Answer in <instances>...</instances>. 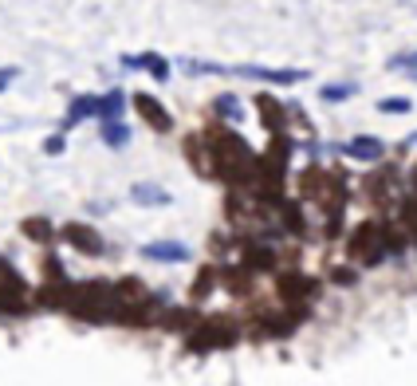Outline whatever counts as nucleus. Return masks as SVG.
<instances>
[{
    "label": "nucleus",
    "mask_w": 417,
    "mask_h": 386,
    "mask_svg": "<svg viewBox=\"0 0 417 386\" xmlns=\"http://www.w3.org/2000/svg\"><path fill=\"white\" fill-rule=\"evenodd\" d=\"M347 252L367 268L378 264V260L386 257V225H378V221L358 225V229L350 232V240H347Z\"/></svg>",
    "instance_id": "obj_1"
},
{
    "label": "nucleus",
    "mask_w": 417,
    "mask_h": 386,
    "mask_svg": "<svg viewBox=\"0 0 417 386\" xmlns=\"http://www.w3.org/2000/svg\"><path fill=\"white\" fill-rule=\"evenodd\" d=\"M237 339V327L229 319H209V323H197L189 335V351H217V347H229Z\"/></svg>",
    "instance_id": "obj_2"
},
{
    "label": "nucleus",
    "mask_w": 417,
    "mask_h": 386,
    "mask_svg": "<svg viewBox=\"0 0 417 386\" xmlns=\"http://www.w3.org/2000/svg\"><path fill=\"white\" fill-rule=\"evenodd\" d=\"M60 237L67 240L75 252H83V257H102V252H107V240H102L99 232L91 229V225L71 221V225H63V229H60Z\"/></svg>",
    "instance_id": "obj_3"
},
{
    "label": "nucleus",
    "mask_w": 417,
    "mask_h": 386,
    "mask_svg": "<svg viewBox=\"0 0 417 386\" xmlns=\"http://www.w3.org/2000/svg\"><path fill=\"white\" fill-rule=\"evenodd\" d=\"M134 107H138V114L146 119V127H153L158 134H170L173 130V119H170V111H166L153 95H146V91H138L134 95Z\"/></svg>",
    "instance_id": "obj_4"
},
{
    "label": "nucleus",
    "mask_w": 417,
    "mask_h": 386,
    "mask_svg": "<svg viewBox=\"0 0 417 386\" xmlns=\"http://www.w3.org/2000/svg\"><path fill=\"white\" fill-rule=\"evenodd\" d=\"M280 296L291 304V308H303V300L315 296V280H307L303 272H283L280 276Z\"/></svg>",
    "instance_id": "obj_5"
},
{
    "label": "nucleus",
    "mask_w": 417,
    "mask_h": 386,
    "mask_svg": "<svg viewBox=\"0 0 417 386\" xmlns=\"http://www.w3.org/2000/svg\"><path fill=\"white\" fill-rule=\"evenodd\" d=\"M185 158H189V166H193L201 178H213V154H209V146H205L201 134H189L185 138Z\"/></svg>",
    "instance_id": "obj_6"
},
{
    "label": "nucleus",
    "mask_w": 417,
    "mask_h": 386,
    "mask_svg": "<svg viewBox=\"0 0 417 386\" xmlns=\"http://www.w3.org/2000/svg\"><path fill=\"white\" fill-rule=\"evenodd\" d=\"M122 68H138V71H150L158 83H166L170 79V63L162 60V55H153V52H146V55H126L122 60Z\"/></svg>",
    "instance_id": "obj_7"
},
{
    "label": "nucleus",
    "mask_w": 417,
    "mask_h": 386,
    "mask_svg": "<svg viewBox=\"0 0 417 386\" xmlns=\"http://www.w3.org/2000/svg\"><path fill=\"white\" fill-rule=\"evenodd\" d=\"M142 257L146 260H189V249L178 245V240H158V245H142Z\"/></svg>",
    "instance_id": "obj_8"
},
{
    "label": "nucleus",
    "mask_w": 417,
    "mask_h": 386,
    "mask_svg": "<svg viewBox=\"0 0 417 386\" xmlns=\"http://www.w3.org/2000/svg\"><path fill=\"white\" fill-rule=\"evenodd\" d=\"M83 119H99V95H79L75 103H71L67 119H63V127H75Z\"/></svg>",
    "instance_id": "obj_9"
},
{
    "label": "nucleus",
    "mask_w": 417,
    "mask_h": 386,
    "mask_svg": "<svg viewBox=\"0 0 417 386\" xmlns=\"http://www.w3.org/2000/svg\"><path fill=\"white\" fill-rule=\"evenodd\" d=\"M256 107H260V114H264V127L272 130V134H283V107L276 103L272 95H260Z\"/></svg>",
    "instance_id": "obj_10"
},
{
    "label": "nucleus",
    "mask_w": 417,
    "mask_h": 386,
    "mask_svg": "<svg viewBox=\"0 0 417 386\" xmlns=\"http://www.w3.org/2000/svg\"><path fill=\"white\" fill-rule=\"evenodd\" d=\"M347 154L362 158V162H378V158L386 154V146L378 142V138H354V142H347Z\"/></svg>",
    "instance_id": "obj_11"
},
{
    "label": "nucleus",
    "mask_w": 417,
    "mask_h": 386,
    "mask_svg": "<svg viewBox=\"0 0 417 386\" xmlns=\"http://www.w3.org/2000/svg\"><path fill=\"white\" fill-rule=\"evenodd\" d=\"M244 264L256 268V272H268V268H276V252L264 249V245H248V249H244Z\"/></svg>",
    "instance_id": "obj_12"
},
{
    "label": "nucleus",
    "mask_w": 417,
    "mask_h": 386,
    "mask_svg": "<svg viewBox=\"0 0 417 386\" xmlns=\"http://www.w3.org/2000/svg\"><path fill=\"white\" fill-rule=\"evenodd\" d=\"M122 103H126V95L114 87V91H107V95H99V119L102 122H111V119H119L122 114Z\"/></svg>",
    "instance_id": "obj_13"
},
{
    "label": "nucleus",
    "mask_w": 417,
    "mask_h": 386,
    "mask_svg": "<svg viewBox=\"0 0 417 386\" xmlns=\"http://www.w3.org/2000/svg\"><path fill=\"white\" fill-rule=\"evenodd\" d=\"M102 142L107 146H114V150H122L130 142V130H126V122H119V119H111V122H102Z\"/></svg>",
    "instance_id": "obj_14"
},
{
    "label": "nucleus",
    "mask_w": 417,
    "mask_h": 386,
    "mask_svg": "<svg viewBox=\"0 0 417 386\" xmlns=\"http://www.w3.org/2000/svg\"><path fill=\"white\" fill-rule=\"evenodd\" d=\"M20 232H24V237H32V240H43V245L55 237V229H51L48 217H28V221L20 225Z\"/></svg>",
    "instance_id": "obj_15"
},
{
    "label": "nucleus",
    "mask_w": 417,
    "mask_h": 386,
    "mask_svg": "<svg viewBox=\"0 0 417 386\" xmlns=\"http://www.w3.org/2000/svg\"><path fill=\"white\" fill-rule=\"evenodd\" d=\"M130 198H134L138 205H166V201H170V193H166V189H158V186H134V189H130Z\"/></svg>",
    "instance_id": "obj_16"
},
{
    "label": "nucleus",
    "mask_w": 417,
    "mask_h": 386,
    "mask_svg": "<svg viewBox=\"0 0 417 386\" xmlns=\"http://www.w3.org/2000/svg\"><path fill=\"white\" fill-rule=\"evenodd\" d=\"M213 111L221 114V119H229V122L240 119V103L232 99V95H217V99H213Z\"/></svg>",
    "instance_id": "obj_17"
},
{
    "label": "nucleus",
    "mask_w": 417,
    "mask_h": 386,
    "mask_svg": "<svg viewBox=\"0 0 417 386\" xmlns=\"http://www.w3.org/2000/svg\"><path fill=\"white\" fill-rule=\"evenodd\" d=\"M213 284H217V272H213V268H201V272H197V280H193V296L201 300V296L209 292Z\"/></svg>",
    "instance_id": "obj_18"
},
{
    "label": "nucleus",
    "mask_w": 417,
    "mask_h": 386,
    "mask_svg": "<svg viewBox=\"0 0 417 386\" xmlns=\"http://www.w3.org/2000/svg\"><path fill=\"white\" fill-rule=\"evenodd\" d=\"M390 68H394V71H409V75L417 79V52H409V55H394Z\"/></svg>",
    "instance_id": "obj_19"
},
{
    "label": "nucleus",
    "mask_w": 417,
    "mask_h": 386,
    "mask_svg": "<svg viewBox=\"0 0 417 386\" xmlns=\"http://www.w3.org/2000/svg\"><path fill=\"white\" fill-rule=\"evenodd\" d=\"M354 95V87L350 83H342V87H323V99L327 103H342V99H350Z\"/></svg>",
    "instance_id": "obj_20"
},
{
    "label": "nucleus",
    "mask_w": 417,
    "mask_h": 386,
    "mask_svg": "<svg viewBox=\"0 0 417 386\" xmlns=\"http://www.w3.org/2000/svg\"><path fill=\"white\" fill-rule=\"evenodd\" d=\"M378 111H386V114H406V111H409V99H382V103H378Z\"/></svg>",
    "instance_id": "obj_21"
},
{
    "label": "nucleus",
    "mask_w": 417,
    "mask_h": 386,
    "mask_svg": "<svg viewBox=\"0 0 417 386\" xmlns=\"http://www.w3.org/2000/svg\"><path fill=\"white\" fill-rule=\"evenodd\" d=\"M43 276H48V280H67V272H63V264L55 257L43 260Z\"/></svg>",
    "instance_id": "obj_22"
},
{
    "label": "nucleus",
    "mask_w": 417,
    "mask_h": 386,
    "mask_svg": "<svg viewBox=\"0 0 417 386\" xmlns=\"http://www.w3.org/2000/svg\"><path fill=\"white\" fill-rule=\"evenodd\" d=\"M9 280H20V272H16V268H12L4 257H0V284H9Z\"/></svg>",
    "instance_id": "obj_23"
},
{
    "label": "nucleus",
    "mask_w": 417,
    "mask_h": 386,
    "mask_svg": "<svg viewBox=\"0 0 417 386\" xmlns=\"http://www.w3.org/2000/svg\"><path fill=\"white\" fill-rule=\"evenodd\" d=\"M229 288H232V292H240V288H248V276H244V272H229Z\"/></svg>",
    "instance_id": "obj_24"
},
{
    "label": "nucleus",
    "mask_w": 417,
    "mask_h": 386,
    "mask_svg": "<svg viewBox=\"0 0 417 386\" xmlns=\"http://www.w3.org/2000/svg\"><path fill=\"white\" fill-rule=\"evenodd\" d=\"M43 150H48V154H63V134L48 138V142H43Z\"/></svg>",
    "instance_id": "obj_25"
},
{
    "label": "nucleus",
    "mask_w": 417,
    "mask_h": 386,
    "mask_svg": "<svg viewBox=\"0 0 417 386\" xmlns=\"http://www.w3.org/2000/svg\"><path fill=\"white\" fill-rule=\"evenodd\" d=\"M16 75H20L16 68H4V71H0V91H4V87H9V83H12V79H16Z\"/></svg>",
    "instance_id": "obj_26"
}]
</instances>
